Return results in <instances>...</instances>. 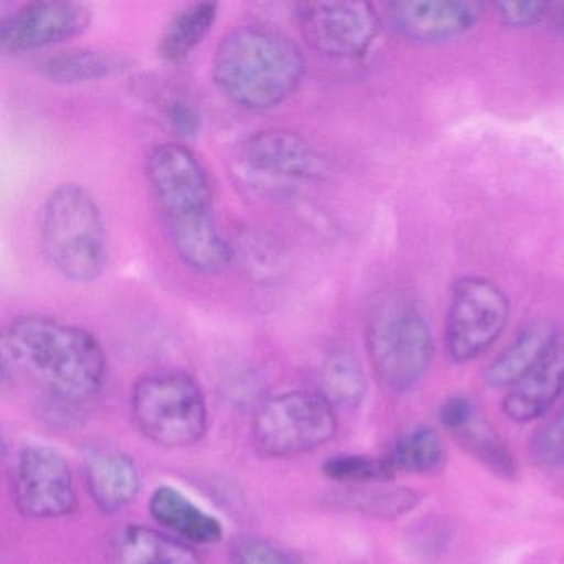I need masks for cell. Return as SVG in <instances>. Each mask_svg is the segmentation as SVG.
<instances>
[{
  "label": "cell",
  "mask_w": 564,
  "mask_h": 564,
  "mask_svg": "<svg viewBox=\"0 0 564 564\" xmlns=\"http://www.w3.org/2000/svg\"><path fill=\"white\" fill-rule=\"evenodd\" d=\"M82 465L88 495L105 513L124 510L140 495V468L127 452L113 445H91L85 448Z\"/></svg>",
  "instance_id": "obj_14"
},
{
  "label": "cell",
  "mask_w": 564,
  "mask_h": 564,
  "mask_svg": "<svg viewBox=\"0 0 564 564\" xmlns=\"http://www.w3.org/2000/svg\"><path fill=\"white\" fill-rule=\"evenodd\" d=\"M530 457L541 468L564 467V408L533 432Z\"/></svg>",
  "instance_id": "obj_27"
},
{
  "label": "cell",
  "mask_w": 564,
  "mask_h": 564,
  "mask_svg": "<svg viewBox=\"0 0 564 564\" xmlns=\"http://www.w3.org/2000/svg\"><path fill=\"white\" fill-rule=\"evenodd\" d=\"M319 394L338 409H356L368 391V379L361 361L348 349H336L319 371Z\"/></svg>",
  "instance_id": "obj_24"
},
{
  "label": "cell",
  "mask_w": 564,
  "mask_h": 564,
  "mask_svg": "<svg viewBox=\"0 0 564 564\" xmlns=\"http://www.w3.org/2000/svg\"><path fill=\"white\" fill-rule=\"evenodd\" d=\"M448 434L495 477L505 481L517 480L518 464L513 452L508 448L497 429L480 412L475 411L464 424Z\"/></svg>",
  "instance_id": "obj_20"
},
{
  "label": "cell",
  "mask_w": 564,
  "mask_h": 564,
  "mask_svg": "<svg viewBox=\"0 0 564 564\" xmlns=\"http://www.w3.org/2000/svg\"><path fill=\"white\" fill-rule=\"evenodd\" d=\"M111 560L113 564H200L186 541L143 524H128L118 531Z\"/></svg>",
  "instance_id": "obj_18"
},
{
  "label": "cell",
  "mask_w": 564,
  "mask_h": 564,
  "mask_svg": "<svg viewBox=\"0 0 564 564\" xmlns=\"http://www.w3.org/2000/svg\"><path fill=\"white\" fill-rule=\"evenodd\" d=\"M11 491L19 513L31 520H57L77 508L74 471L64 455L48 445L29 444L18 452Z\"/></svg>",
  "instance_id": "obj_10"
},
{
  "label": "cell",
  "mask_w": 564,
  "mask_h": 564,
  "mask_svg": "<svg viewBox=\"0 0 564 564\" xmlns=\"http://www.w3.org/2000/svg\"><path fill=\"white\" fill-rule=\"evenodd\" d=\"M131 64L133 61L121 52L75 47L42 58L39 72L54 84L78 85L123 74L131 68Z\"/></svg>",
  "instance_id": "obj_19"
},
{
  "label": "cell",
  "mask_w": 564,
  "mask_h": 564,
  "mask_svg": "<svg viewBox=\"0 0 564 564\" xmlns=\"http://www.w3.org/2000/svg\"><path fill=\"white\" fill-rule=\"evenodd\" d=\"M510 302L500 286L481 276L455 283L445 325V348L457 365L474 361L491 348L507 328Z\"/></svg>",
  "instance_id": "obj_9"
},
{
  "label": "cell",
  "mask_w": 564,
  "mask_h": 564,
  "mask_svg": "<svg viewBox=\"0 0 564 564\" xmlns=\"http://www.w3.org/2000/svg\"><path fill=\"white\" fill-rule=\"evenodd\" d=\"M325 477L338 484L355 485L386 484L395 478V470L388 457L365 454H336L326 458L322 467Z\"/></svg>",
  "instance_id": "obj_26"
},
{
  "label": "cell",
  "mask_w": 564,
  "mask_h": 564,
  "mask_svg": "<svg viewBox=\"0 0 564 564\" xmlns=\"http://www.w3.org/2000/svg\"><path fill=\"white\" fill-rule=\"evenodd\" d=\"M388 458L395 474L432 475L444 470L447 448L435 429L419 425L395 438Z\"/></svg>",
  "instance_id": "obj_25"
},
{
  "label": "cell",
  "mask_w": 564,
  "mask_h": 564,
  "mask_svg": "<svg viewBox=\"0 0 564 564\" xmlns=\"http://www.w3.org/2000/svg\"><path fill=\"white\" fill-rule=\"evenodd\" d=\"M232 564H306L295 554L259 536L239 538L230 550Z\"/></svg>",
  "instance_id": "obj_28"
},
{
  "label": "cell",
  "mask_w": 564,
  "mask_h": 564,
  "mask_svg": "<svg viewBox=\"0 0 564 564\" xmlns=\"http://www.w3.org/2000/svg\"><path fill=\"white\" fill-rule=\"evenodd\" d=\"M131 417L143 437L160 447L199 444L209 411L199 382L177 369L147 372L131 389Z\"/></svg>",
  "instance_id": "obj_6"
},
{
  "label": "cell",
  "mask_w": 564,
  "mask_h": 564,
  "mask_svg": "<svg viewBox=\"0 0 564 564\" xmlns=\"http://www.w3.org/2000/svg\"><path fill=\"white\" fill-rule=\"evenodd\" d=\"M144 173L181 263L204 276L229 269L232 246L217 223L213 187L197 154L180 141H164L151 148Z\"/></svg>",
  "instance_id": "obj_1"
},
{
  "label": "cell",
  "mask_w": 564,
  "mask_h": 564,
  "mask_svg": "<svg viewBox=\"0 0 564 564\" xmlns=\"http://www.w3.org/2000/svg\"><path fill=\"white\" fill-rule=\"evenodd\" d=\"M295 19L313 51L338 61L365 57L381 29L368 2H302L295 6Z\"/></svg>",
  "instance_id": "obj_11"
},
{
  "label": "cell",
  "mask_w": 564,
  "mask_h": 564,
  "mask_svg": "<svg viewBox=\"0 0 564 564\" xmlns=\"http://www.w3.org/2000/svg\"><path fill=\"white\" fill-rule=\"evenodd\" d=\"M557 336L560 333L546 319H538L524 326L485 369L484 381L488 388H513L546 355Z\"/></svg>",
  "instance_id": "obj_17"
},
{
  "label": "cell",
  "mask_w": 564,
  "mask_h": 564,
  "mask_svg": "<svg viewBox=\"0 0 564 564\" xmlns=\"http://www.w3.org/2000/svg\"><path fill=\"white\" fill-rule=\"evenodd\" d=\"M234 173L242 186L265 197H286L300 183L332 174L328 158L303 134L283 128L257 131L240 143Z\"/></svg>",
  "instance_id": "obj_7"
},
{
  "label": "cell",
  "mask_w": 564,
  "mask_h": 564,
  "mask_svg": "<svg viewBox=\"0 0 564 564\" xmlns=\"http://www.w3.org/2000/svg\"><path fill=\"white\" fill-rule=\"evenodd\" d=\"M481 4L464 0H409L389 6L399 34L419 42L447 41L474 29Z\"/></svg>",
  "instance_id": "obj_13"
},
{
  "label": "cell",
  "mask_w": 564,
  "mask_h": 564,
  "mask_svg": "<svg viewBox=\"0 0 564 564\" xmlns=\"http://www.w3.org/2000/svg\"><path fill=\"white\" fill-rule=\"evenodd\" d=\"M90 8L67 0H35L0 22V47L8 54L41 51L78 37L91 24Z\"/></svg>",
  "instance_id": "obj_12"
},
{
  "label": "cell",
  "mask_w": 564,
  "mask_h": 564,
  "mask_svg": "<svg viewBox=\"0 0 564 564\" xmlns=\"http://www.w3.org/2000/svg\"><path fill=\"white\" fill-rule=\"evenodd\" d=\"M2 376H21L55 401L85 404L107 382V355L87 329L51 316L11 319L0 338Z\"/></svg>",
  "instance_id": "obj_2"
},
{
  "label": "cell",
  "mask_w": 564,
  "mask_h": 564,
  "mask_svg": "<svg viewBox=\"0 0 564 564\" xmlns=\"http://www.w3.org/2000/svg\"><path fill=\"white\" fill-rule=\"evenodd\" d=\"M475 411L477 408L467 395H451L442 402L441 409H438V421L445 431L452 432L458 425L464 424Z\"/></svg>",
  "instance_id": "obj_31"
},
{
  "label": "cell",
  "mask_w": 564,
  "mask_h": 564,
  "mask_svg": "<svg viewBox=\"0 0 564 564\" xmlns=\"http://www.w3.org/2000/svg\"><path fill=\"white\" fill-rule=\"evenodd\" d=\"M234 262L256 282L279 283L289 272V257L275 237L259 229H243L230 239Z\"/></svg>",
  "instance_id": "obj_22"
},
{
  "label": "cell",
  "mask_w": 564,
  "mask_h": 564,
  "mask_svg": "<svg viewBox=\"0 0 564 564\" xmlns=\"http://www.w3.org/2000/svg\"><path fill=\"white\" fill-rule=\"evenodd\" d=\"M150 514L167 533L186 543L214 544L224 536L219 518L207 513L183 491L170 485H160L151 494Z\"/></svg>",
  "instance_id": "obj_16"
},
{
  "label": "cell",
  "mask_w": 564,
  "mask_h": 564,
  "mask_svg": "<svg viewBox=\"0 0 564 564\" xmlns=\"http://www.w3.org/2000/svg\"><path fill=\"white\" fill-rule=\"evenodd\" d=\"M336 501L345 510L356 511L366 517L398 520L419 507L421 494L414 488L386 481L345 488L336 494Z\"/></svg>",
  "instance_id": "obj_21"
},
{
  "label": "cell",
  "mask_w": 564,
  "mask_h": 564,
  "mask_svg": "<svg viewBox=\"0 0 564 564\" xmlns=\"http://www.w3.org/2000/svg\"><path fill=\"white\" fill-rule=\"evenodd\" d=\"M41 240L52 269L72 283L95 282L110 256L107 223L95 197L80 184L51 191L41 214Z\"/></svg>",
  "instance_id": "obj_4"
},
{
  "label": "cell",
  "mask_w": 564,
  "mask_h": 564,
  "mask_svg": "<svg viewBox=\"0 0 564 564\" xmlns=\"http://www.w3.org/2000/svg\"><path fill=\"white\" fill-rule=\"evenodd\" d=\"M213 80L237 108L267 111L299 91L306 75L302 47L279 29L246 24L227 32L214 52Z\"/></svg>",
  "instance_id": "obj_3"
},
{
  "label": "cell",
  "mask_w": 564,
  "mask_h": 564,
  "mask_svg": "<svg viewBox=\"0 0 564 564\" xmlns=\"http://www.w3.org/2000/svg\"><path fill=\"white\" fill-rule=\"evenodd\" d=\"M164 115H166L167 123L177 133L183 137H196L200 130L199 111L183 98H171L164 105Z\"/></svg>",
  "instance_id": "obj_30"
},
{
  "label": "cell",
  "mask_w": 564,
  "mask_h": 564,
  "mask_svg": "<svg viewBox=\"0 0 564 564\" xmlns=\"http://www.w3.org/2000/svg\"><path fill=\"white\" fill-rule=\"evenodd\" d=\"M501 21L511 28H528V25L538 24L546 15V2H498L495 6Z\"/></svg>",
  "instance_id": "obj_29"
},
{
  "label": "cell",
  "mask_w": 564,
  "mask_h": 564,
  "mask_svg": "<svg viewBox=\"0 0 564 564\" xmlns=\"http://www.w3.org/2000/svg\"><path fill=\"white\" fill-rule=\"evenodd\" d=\"M564 394V335L513 388L508 389L501 411L514 424H530L543 417Z\"/></svg>",
  "instance_id": "obj_15"
},
{
  "label": "cell",
  "mask_w": 564,
  "mask_h": 564,
  "mask_svg": "<svg viewBox=\"0 0 564 564\" xmlns=\"http://www.w3.org/2000/svg\"><path fill=\"white\" fill-rule=\"evenodd\" d=\"M338 434L336 409L319 392L286 391L257 409L252 437L262 454L299 457L318 451Z\"/></svg>",
  "instance_id": "obj_8"
},
{
  "label": "cell",
  "mask_w": 564,
  "mask_h": 564,
  "mask_svg": "<svg viewBox=\"0 0 564 564\" xmlns=\"http://www.w3.org/2000/svg\"><path fill=\"white\" fill-rule=\"evenodd\" d=\"M219 18L216 2H194L173 15L160 41L164 61L181 62L189 57L213 31Z\"/></svg>",
  "instance_id": "obj_23"
},
{
  "label": "cell",
  "mask_w": 564,
  "mask_h": 564,
  "mask_svg": "<svg viewBox=\"0 0 564 564\" xmlns=\"http://www.w3.org/2000/svg\"><path fill=\"white\" fill-rule=\"evenodd\" d=\"M366 346L376 378L392 392L414 388L431 366L434 339L421 310L392 293L372 306Z\"/></svg>",
  "instance_id": "obj_5"
}]
</instances>
